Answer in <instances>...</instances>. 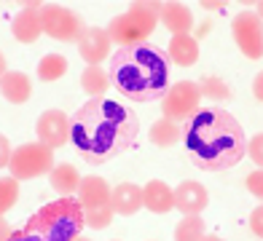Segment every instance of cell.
<instances>
[{
  "instance_id": "obj_23",
  "label": "cell",
  "mask_w": 263,
  "mask_h": 241,
  "mask_svg": "<svg viewBox=\"0 0 263 241\" xmlns=\"http://www.w3.org/2000/svg\"><path fill=\"white\" fill-rule=\"evenodd\" d=\"M67 59L62 54H46L41 62H38V78L46 81V83H51V81H59L67 72Z\"/></svg>"
},
{
  "instance_id": "obj_6",
  "label": "cell",
  "mask_w": 263,
  "mask_h": 241,
  "mask_svg": "<svg viewBox=\"0 0 263 241\" xmlns=\"http://www.w3.org/2000/svg\"><path fill=\"white\" fill-rule=\"evenodd\" d=\"M113 190L102 177H83L78 188V201L86 212V225L91 231H102L113 223V204H110Z\"/></svg>"
},
{
  "instance_id": "obj_25",
  "label": "cell",
  "mask_w": 263,
  "mask_h": 241,
  "mask_svg": "<svg viewBox=\"0 0 263 241\" xmlns=\"http://www.w3.org/2000/svg\"><path fill=\"white\" fill-rule=\"evenodd\" d=\"M199 89H201V96H210L212 102H229L231 99V89L229 83L215 78V75H207L199 81Z\"/></svg>"
},
{
  "instance_id": "obj_26",
  "label": "cell",
  "mask_w": 263,
  "mask_h": 241,
  "mask_svg": "<svg viewBox=\"0 0 263 241\" xmlns=\"http://www.w3.org/2000/svg\"><path fill=\"white\" fill-rule=\"evenodd\" d=\"M16 198H19V179L16 177H3L0 179V214L6 217V212L14 209Z\"/></svg>"
},
{
  "instance_id": "obj_34",
  "label": "cell",
  "mask_w": 263,
  "mask_h": 241,
  "mask_svg": "<svg viewBox=\"0 0 263 241\" xmlns=\"http://www.w3.org/2000/svg\"><path fill=\"white\" fill-rule=\"evenodd\" d=\"M201 241H226V238H220V236H215V233H207Z\"/></svg>"
},
{
  "instance_id": "obj_1",
  "label": "cell",
  "mask_w": 263,
  "mask_h": 241,
  "mask_svg": "<svg viewBox=\"0 0 263 241\" xmlns=\"http://www.w3.org/2000/svg\"><path fill=\"white\" fill-rule=\"evenodd\" d=\"M140 137V118L126 105L94 96L70 118V142L91 166H102L129 153Z\"/></svg>"
},
{
  "instance_id": "obj_17",
  "label": "cell",
  "mask_w": 263,
  "mask_h": 241,
  "mask_svg": "<svg viewBox=\"0 0 263 241\" xmlns=\"http://www.w3.org/2000/svg\"><path fill=\"white\" fill-rule=\"evenodd\" d=\"M199 43L191 35H172L170 46H166V56L170 62H175L177 67H194L199 62Z\"/></svg>"
},
{
  "instance_id": "obj_22",
  "label": "cell",
  "mask_w": 263,
  "mask_h": 241,
  "mask_svg": "<svg viewBox=\"0 0 263 241\" xmlns=\"http://www.w3.org/2000/svg\"><path fill=\"white\" fill-rule=\"evenodd\" d=\"M110 86H113V83H110V72L102 70V67H86L81 72V89L89 94V99L102 96Z\"/></svg>"
},
{
  "instance_id": "obj_5",
  "label": "cell",
  "mask_w": 263,
  "mask_h": 241,
  "mask_svg": "<svg viewBox=\"0 0 263 241\" xmlns=\"http://www.w3.org/2000/svg\"><path fill=\"white\" fill-rule=\"evenodd\" d=\"M161 6L164 3H145V0L129 3V11L113 16L110 24H107L110 41L118 43L121 48L142 46L153 35V30H156V22L161 16Z\"/></svg>"
},
{
  "instance_id": "obj_33",
  "label": "cell",
  "mask_w": 263,
  "mask_h": 241,
  "mask_svg": "<svg viewBox=\"0 0 263 241\" xmlns=\"http://www.w3.org/2000/svg\"><path fill=\"white\" fill-rule=\"evenodd\" d=\"M11 238H14V228L3 220V225H0V241H11Z\"/></svg>"
},
{
  "instance_id": "obj_27",
  "label": "cell",
  "mask_w": 263,
  "mask_h": 241,
  "mask_svg": "<svg viewBox=\"0 0 263 241\" xmlns=\"http://www.w3.org/2000/svg\"><path fill=\"white\" fill-rule=\"evenodd\" d=\"M247 158H253L258 169H263V131L247 142Z\"/></svg>"
},
{
  "instance_id": "obj_29",
  "label": "cell",
  "mask_w": 263,
  "mask_h": 241,
  "mask_svg": "<svg viewBox=\"0 0 263 241\" xmlns=\"http://www.w3.org/2000/svg\"><path fill=\"white\" fill-rule=\"evenodd\" d=\"M250 231L258 238H263V204H258V207L250 212Z\"/></svg>"
},
{
  "instance_id": "obj_8",
  "label": "cell",
  "mask_w": 263,
  "mask_h": 241,
  "mask_svg": "<svg viewBox=\"0 0 263 241\" xmlns=\"http://www.w3.org/2000/svg\"><path fill=\"white\" fill-rule=\"evenodd\" d=\"M199 99H201V89L194 81H177L175 86L161 99V113L166 120L175 124H188L191 118L199 113Z\"/></svg>"
},
{
  "instance_id": "obj_28",
  "label": "cell",
  "mask_w": 263,
  "mask_h": 241,
  "mask_svg": "<svg viewBox=\"0 0 263 241\" xmlns=\"http://www.w3.org/2000/svg\"><path fill=\"white\" fill-rule=\"evenodd\" d=\"M245 185H247V190L253 193L255 198H260V204H263V169H255V172H250L247 179H245Z\"/></svg>"
},
{
  "instance_id": "obj_11",
  "label": "cell",
  "mask_w": 263,
  "mask_h": 241,
  "mask_svg": "<svg viewBox=\"0 0 263 241\" xmlns=\"http://www.w3.org/2000/svg\"><path fill=\"white\" fill-rule=\"evenodd\" d=\"M35 134H38V142H43L46 148H65L70 142V118L62 110H46L41 113L38 124H35Z\"/></svg>"
},
{
  "instance_id": "obj_14",
  "label": "cell",
  "mask_w": 263,
  "mask_h": 241,
  "mask_svg": "<svg viewBox=\"0 0 263 241\" xmlns=\"http://www.w3.org/2000/svg\"><path fill=\"white\" fill-rule=\"evenodd\" d=\"M210 204V193L201 183H194V179H185V183L177 185L175 190V207L180 209L185 217L188 214H201Z\"/></svg>"
},
{
  "instance_id": "obj_15",
  "label": "cell",
  "mask_w": 263,
  "mask_h": 241,
  "mask_svg": "<svg viewBox=\"0 0 263 241\" xmlns=\"http://www.w3.org/2000/svg\"><path fill=\"white\" fill-rule=\"evenodd\" d=\"M110 204H113V212L121 214V217L137 214L142 207H145L142 188L135 185V183H121V185H116V188H113V196H110Z\"/></svg>"
},
{
  "instance_id": "obj_7",
  "label": "cell",
  "mask_w": 263,
  "mask_h": 241,
  "mask_svg": "<svg viewBox=\"0 0 263 241\" xmlns=\"http://www.w3.org/2000/svg\"><path fill=\"white\" fill-rule=\"evenodd\" d=\"M54 150L46 148L43 142H27L22 148L14 150V158H11V177L16 179H35L43 174L54 172Z\"/></svg>"
},
{
  "instance_id": "obj_13",
  "label": "cell",
  "mask_w": 263,
  "mask_h": 241,
  "mask_svg": "<svg viewBox=\"0 0 263 241\" xmlns=\"http://www.w3.org/2000/svg\"><path fill=\"white\" fill-rule=\"evenodd\" d=\"M11 32L19 43H35L43 35V3H27L11 22Z\"/></svg>"
},
{
  "instance_id": "obj_24",
  "label": "cell",
  "mask_w": 263,
  "mask_h": 241,
  "mask_svg": "<svg viewBox=\"0 0 263 241\" xmlns=\"http://www.w3.org/2000/svg\"><path fill=\"white\" fill-rule=\"evenodd\" d=\"M207 233H204V220L199 214H188L183 217L175 228V241H201Z\"/></svg>"
},
{
  "instance_id": "obj_16",
  "label": "cell",
  "mask_w": 263,
  "mask_h": 241,
  "mask_svg": "<svg viewBox=\"0 0 263 241\" xmlns=\"http://www.w3.org/2000/svg\"><path fill=\"white\" fill-rule=\"evenodd\" d=\"M142 198H145V209L153 214H166L175 209V190L161 179H151L142 188Z\"/></svg>"
},
{
  "instance_id": "obj_2",
  "label": "cell",
  "mask_w": 263,
  "mask_h": 241,
  "mask_svg": "<svg viewBox=\"0 0 263 241\" xmlns=\"http://www.w3.org/2000/svg\"><path fill=\"white\" fill-rule=\"evenodd\" d=\"M183 142L191 164L201 172H226L247 155L242 124L223 107H199L183 124Z\"/></svg>"
},
{
  "instance_id": "obj_30",
  "label": "cell",
  "mask_w": 263,
  "mask_h": 241,
  "mask_svg": "<svg viewBox=\"0 0 263 241\" xmlns=\"http://www.w3.org/2000/svg\"><path fill=\"white\" fill-rule=\"evenodd\" d=\"M11 158H14V148H11V142L3 137L0 139V166H11Z\"/></svg>"
},
{
  "instance_id": "obj_19",
  "label": "cell",
  "mask_w": 263,
  "mask_h": 241,
  "mask_svg": "<svg viewBox=\"0 0 263 241\" xmlns=\"http://www.w3.org/2000/svg\"><path fill=\"white\" fill-rule=\"evenodd\" d=\"M0 91H3V99H6V102H11V105H25L30 96H32V83H30L27 75L8 70V72H3Z\"/></svg>"
},
{
  "instance_id": "obj_12",
  "label": "cell",
  "mask_w": 263,
  "mask_h": 241,
  "mask_svg": "<svg viewBox=\"0 0 263 241\" xmlns=\"http://www.w3.org/2000/svg\"><path fill=\"white\" fill-rule=\"evenodd\" d=\"M110 48H113V41L107 35V30L102 27H86L78 38V54L86 62V67H100V62H105L110 56Z\"/></svg>"
},
{
  "instance_id": "obj_31",
  "label": "cell",
  "mask_w": 263,
  "mask_h": 241,
  "mask_svg": "<svg viewBox=\"0 0 263 241\" xmlns=\"http://www.w3.org/2000/svg\"><path fill=\"white\" fill-rule=\"evenodd\" d=\"M253 94H255L258 102H263V72H258L255 81H253Z\"/></svg>"
},
{
  "instance_id": "obj_32",
  "label": "cell",
  "mask_w": 263,
  "mask_h": 241,
  "mask_svg": "<svg viewBox=\"0 0 263 241\" xmlns=\"http://www.w3.org/2000/svg\"><path fill=\"white\" fill-rule=\"evenodd\" d=\"M199 6L207 8V11H223L226 8V0H201Z\"/></svg>"
},
{
  "instance_id": "obj_35",
  "label": "cell",
  "mask_w": 263,
  "mask_h": 241,
  "mask_svg": "<svg viewBox=\"0 0 263 241\" xmlns=\"http://www.w3.org/2000/svg\"><path fill=\"white\" fill-rule=\"evenodd\" d=\"M255 14H258V16L263 19V3H258V11H255Z\"/></svg>"
},
{
  "instance_id": "obj_18",
  "label": "cell",
  "mask_w": 263,
  "mask_h": 241,
  "mask_svg": "<svg viewBox=\"0 0 263 241\" xmlns=\"http://www.w3.org/2000/svg\"><path fill=\"white\" fill-rule=\"evenodd\" d=\"M159 22L172 35H188L191 27H194V14H191V8L183 6V3H164Z\"/></svg>"
},
{
  "instance_id": "obj_20",
  "label": "cell",
  "mask_w": 263,
  "mask_h": 241,
  "mask_svg": "<svg viewBox=\"0 0 263 241\" xmlns=\"http://www.w3.org/2000/svg\"><path fill=\"white\" fill-rule=\"evenodd\" d=\"M49 183L59 196H76L81 183H83V177L78 174V169L73 164H57L54 172L49 174Z\"/></svg>"
},
{
  "instance_id": "obj_4",
  "label": "cell",
  "mask_w": 263,
  "mask_h": 241,
  "mask_svg": "<svg viewBox=\"0 0 263 241\" xmlns=\"http://www.w3.org/2000/svg\"><path fill=\"white\" fill-rule=\"evenodd\" d=\"M86 225V212L73 196H62L41 207L30 220L14 231L11 241H76Z\"/></svg>"
},
{
  "instance_id": "obj_3",
  "label": "cell",
  "mask_w": 263,
  "mask_h": 241,
  "mask_svg": "<svg viewBox=\"0 0 263 241\" xmlns=\"http://www.w3.org/2000/svg\"><path fill=\"white\" fill-rule=\"evenodd\" d=\"M110 83L132 102L164 99L170 91V56L151 43L118 48L110 56Z\"/></svg>"
},
{
  "instance_id": "obj_21",
  "label": "cell",
  "mask_w": 263,
  "mask_h": 241,
  "mask_svg": "<svg viewBox=\"0 0 263 241\" xmlns=\"http://www.w3.org/2000/svg\"><path fill=\"white\" fill-rule=\"evenodd\" d=\"M180 139H183V126L175 124V120L161 118L151 126V142L156 145V148H175Z\"/></svg>"
},
{
  "instance_id": "obj_9",
  "label": "cell",
  "mask_w": 263,
  "mask_h": 241,
  "mask_svg": "<svg viewBox=\"0 0 263 241\" xmlns=\"http://www.w3.org/2000/svg\"><path fill=\"white\" fill-rule=\"evenodd\" d=\"M234 43L247 59H263V19L255 11H242L231 22Z\"/></svg>"
},
{
  "instance_id": "obj_36",
  "label": "cell",
  "mask_w": 263,
  "mask_h": 241,
  "mask_svg": "<svg viewBox=\"0 0 263 241\" xmlns=\"http://www.w3.org/2000/svg\"><path fill=\"white\" fill-rule=\"evenodd\" d=\"M76 241H91V238H83V236H78V238H76Z\"/></svg>"
},
{
  "instance_id": "obj_10",
  "label": "cell",
  "mask_w": 263,
  "mask_h": 241,
  "mask_svg": "<svg viewBox=\"0 0 263 241\" xmlns=\"http://www.w3.org/2000/svg\"><path fill=\"white\" fill-rule=\"evenodd\" d=\"M83 22L65 6H43V32L54 41H76L83 35Z\"/></svg>"
}]
</instances>
